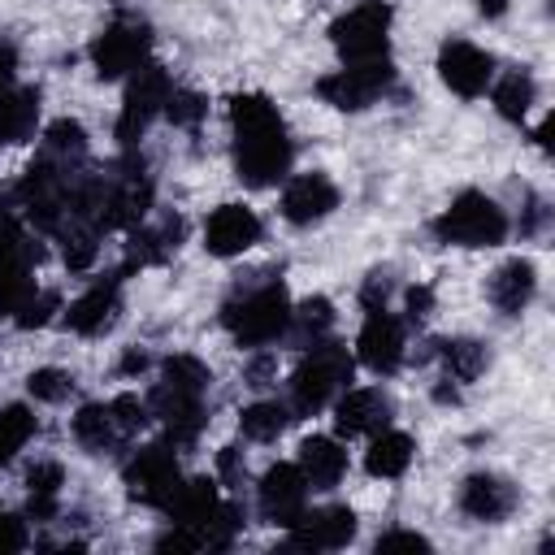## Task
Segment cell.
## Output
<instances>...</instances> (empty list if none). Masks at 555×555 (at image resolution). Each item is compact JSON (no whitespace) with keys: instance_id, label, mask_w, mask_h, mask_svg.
<instances>
[{"instance_id":"obj_1","label":"cell","mask_w":555,"mask_h":555,"mask_svg":"<svg viewBox=\"0 0 555 555\" xmlns=\"http://www.w3.org/2000/svg\"><path fill=\"white\" fill-rule=\"evenodd\" d=\"M230 130H234V169L247 186H273L291 169V134L278 104L260 91L230 95Z\"/></svg>"},{"instance_id":"obj_2","label":"cell","mask_w":555,"mask_h":555,"mask_svg":"<svg viewBox=\"0 0 555 555\" xmlns=\"http://www.w3.org/2000/svg\"><path fill=\"white\" fill-rule=\"evenodd\" d=\"M221 325L230 330V338L238 347H269L278 338H286L291 325V295L278 278L251 286V291H234L221 304Z\"/></svg>"},{"instance_id":"obj_3","label":"cell","mask_w":555,"mask_h":555,"mask_svg":"<svg viewBox=\"0 0 555 555\" xmlns=\"http://www.w3.org/2000/svg\"><path fill=\"white\" fill-rule=\"evenodd\" d=\"M351 382V356L343 343H312V351L299 360V369L291 373V412L312 416L321 412L343 386Z\"/></svg>"},{"instance_id":"obj_4","label":"cell","mask_w":555,"mask_h":555,"mask_svg":"<svg viewBox=\"0 0 555 555\" xmlns=\"http://www.w3.org/2000/svg\"><path fill=\"white\" fill-rule=\"evenodd\" d=\"M434 234L438 243H455V247H499L507 238V212L481 191H460L434 217Z\"/></svg>"},{"instance_id":"obj_5","label":"cell","mask_w":555,"mask_h":555,"mask_svg":"<svg viewBox=\"0 0 555 555\" xmlns=\"http://www.w3.org/2000/svg\"><path fill=\"white\" fill-rule=\"evenodd\" d=\"M390 17L386 0H360L330 26V43L343 61H382L390 48Z\"/></svg>"},{"instance_id":"obj_6","label":"cell","mask_w":555,"mask_h":555,"mask_svg":"<svg viewBox=\"0 0 555 555\" xmlns=\"http://www.w3.org/2000/svg\"><path fill=\"white\" fill-rule=\"evenodd\" d=\"M173 91V78L165 65L156 61H143L134 74H130V87L121 95V113H117V139L126 147H134L143 139V130L152 126L156 113H165V100Z\"/></svg>"},{"instance_id":"obj_7","label":"cell","mask_w":555,"mask_h":555,"mask_svg":"<svg viewBox=\"0 0 555 555\" xmlns=\"http://www.w3.org/2000/svg\"><path fill=\"white\" fill-rule=\"evenodd\" d=\"M390 82H395V69L386 56L382 61H347L343 69H334L317 82V95L343 113H360L373 100H382L390 91Z\"/></svg>"},{"instance_id":"obj_8","label":"cell","mask_w":555,"mask_h":555,"mask_svg":"<svg viewBox=\"0 0 555 555\" xmlns=\"http://www.w3.org/2000/svg\"><path fill=\"white\" fill-rule=\"evenodd\" d=\"M147 48H152L147 22H139V17H117L113 26H104V30L91 39V65H95L100 78H121V74H134V69L147 61Z\"/></svg>"},{"instance_id":"obj_9","label":"cell","mask_w":555,"mask_h":555,"mask_svg":"<svg viewBox=\"0 0 555 555\" xmlns=\"http://www.w3.org/2000/svg\"><path fill=\"white\" fill-rule=\"evenodd\" d=\"M126 494L147 503V507H165L169 494L178 490L182 473H178V455L169 451V442H147L126 460Z\"/></svg>"},{"instance_id":"obj_10","label":"cell","mask_w":555,"mask_h":555,"mask_svg":"<svg viewBox=\"0 0 555 555\" xmlns=\"http://www.w3.org/2000/svg\"><path fill=\"white\" fill-rule=\"evenodd\" d=\"M438 78H442L455 95L477 100V95L486 91V82L494 78V56H490L486 48L468 43V39H447V43L438 48Z\"/></svg>"},{"instance_id":"obj_11","label":"cell","mask_w":555,"mask_h":555,"mask_svg":"<svg viewBox=\"0 0 555 555\" xmlns=\"http://www.w3.org/2000/svg\"><path fill=\"white\" fill-rule=\"evenodd\" d=\"M256 503H260V516H264L269 525L291 529V525L304 516V507H308V481H304L299 464H273V468L260 477Z\"/></svg>"},{"instance_id":"obj_12","label":"cell","mask_w":555,"mask_h":555,"mask_svg":"<svg viewBox=\"0 0 555 555\" xmlns=\"http://www.w3.org/2000/svg\"><path fill=\"white\" fill-rule=\"evenodd\" d=\"M351 538H356V512L343 503H330L317 512L304 507V516L286 529V546H295V551H338Z\"/></svg>"},{"instance_id":"obj_13","label":"cell","mask_w":555,"mask_h":555,"mask_svg":"<svg viewBox=\"0 0 555 555\" xmlns=\"http://www.w3.org/2000/svg\"><path fill=\"white\" fill-rule=\"evenodd\" d=\"M256 243H260V217L247 204H221L208 212V221H204V251L208 256L230 260Z\"/></svg>"},{"instance_id":"obj_14","label":"cell","mask_w":555,"mask_h":555,"mask_svg":"<svg viewBox=\"0 0 555 555\" xmlns=\"http://www.w3.org/2000/svg\"><path fill=\"white\" fill-rule=\"evenodd\" d=\"M147 408H152V416H160L169 442H178V447H191V442L199 438L204 421H208L204 395L178 390V386H165V382H156V390L147 395Z\"/></svg>"},{"instance_id":"obj_15","label":"cell","mask_w":555,"mask_h":555,"mask_svg":"<svg viewBox=\"0 0 555 555\" xmlns=\"http://www.w3.org/2000/svg\"><path fill=\"white\" fill-rule=\"evenodd\" d=\"M117 312H121V273H108V278L91 282V286L69 304L65 321H69L74 334L95 338V334H108V330L117 325Z\"/></svg>"},{"instance_id":"obj_16","label":"cell","mask_w":555,"mask_h":555,"mask_svg":"<svg viewBox=\"0 0 555 555\" xmlns=\"http://www.w3.org/2000/svg\"><path fill=\"white\" fill-rule=\"evenodd\" d=\"M356 351H360L364 369L395 373L403 364V325L386 308H369V317L360 325V338H356Z\"/></svg>"},{"instance_id":"obj_17","label":"cell","mask_w":555,"mask_h":555,"mask_svg":"<svg viewBox=\"0 0 555 555\" xmlns=\"http://www.w3.org/2000/svg\"><path fill=\"white\" fill-rule=\"evenodd\" d=\"M334 208H338V186L325 173H295L282 191V217L291 225L325 221Z\"/></svg>"},{"instance_id":"obj_18","label":"cell","mask_w":555,"mask_h":555,"mask_svg":"<svg viewBox=\"0 0 555 555\" xmlns=\"http://www.w3.org/2000/svg\"><path fill=\"white\" fill-rule=\"evenodd\" d=\"M390 416H395V403H390V395H386L382 386L347 390V395L338 399V408H334V425H338V434H347V438H356V434H377V429L390 425Z\"/></svg>"},{"instance_id":"obj_19","label":"cell","mask_w":555,"mask_h":555,"mask_svg":"<svg viewBox=\"0 0 555 555\" xmlns=\"http://www.w3.org/2000/svg\"><path fill=\"white\" fill-rule=\"evenodd\" d=\"M512 507H516V486H512V481H503V477H494V473H473V477H464V486H460V512H464V516L494 525V520L512 516Z\"/></svg>"},{"instance_id":"obj_20","label":"cell","mask_w":555,"mask_h":555,"mask_svg":"<svg viewBox=\"0 0 555 555\" xmlns=\"http://www.w3.org/2000/svg\"><path fill=\"white\" fill-rule=\"evenodd\" d=\"M533 291H538V269H533V260H525V256H512V260H503V264L490 273V304H494L503 317H520V312L529 308Z\"/></svg>"},{"instance_id":"obj_21","label":"cell","mask_w":555,"mask_h":555,"mask_svg":"<svg viewBox=\"0 0 555 555\" xmlns=\"http://www.w3.org/2000/svg\"><path fill=\"white\" fill-rule=\"evenodd\" d=\"M217 503H221L217 481L191 477V481H178V490L169 494V503H165L160 512L169 516V525H186V529H195V538H199V525L217 512Z\"/></svg>"},{"instance_id":"obj_22","label":"cell","mask_w":555,"mask_h":555,"mask_svg":"<svg viewBox=\"0 0 555 555\" xmlns=\"http://www.w3.org/2000/svg\"><path fill=\"white\" fill-rule=\"evenodd\" d=\"M182 243V221L165 217L160 225H130V243H126V269H143V264H160L169 260V251H178Z\"/></svg>"},{"instance_id":"obj_23","label":"cell","mask_w":555,"mask_h":555,"mask_svg":"<svg viewBox=\"0 0 555 555\" xmlns=\"http://www.w3.org/2000/svg\"><path fill=\"white\" fill-rule=\"evenodd\" d=\"M299 473H304L308 490H334L347 473V451L334 438H308L299 447Z\"/></svg>"},{"instance_id":"obj_24","label":"cell","mask_w":555,"mask_h":555,"mask_svg":"<svg viewBox=\"0 0 555 555\" xmlns=\"http://www.w3.org/2000/svg\"><path fill=\"white\" fill-rule=\"evenodd\" d=\"M412 451H416V442L408 438V434H399V429H377L373 434V447L364 451V468H369V477H403L408 473V464H412Z\"/></svg>"},{"instance_id":"obj_25","label":"cell","mask_w":555,"mask_h":555,"mask_svg":"<svg viewBox=\"0 0 555 555\" xmlns=\"http://www.w3.org/2000/svg\"><path fill=\"white\" fill-rule=\"evenodd\" d=\"M39 121V91L13 87L0 95V143H26Z\"/></svg>"},{"instance_id":"obj_26","label":"cell","mask_w":555,"mask_h":555,"mask_svg":"<svg viewBox=\"0 0 555 555\" xmlns=\"http://www.w3.org/2000/svg\"><path fill=\"white\" fill-rule=\"evenodd\" d=\"M74 438H78V447H87V451H108V447H117V442H121V429H117L108 403H82L78 416H74Z\"/></svg>"},{"instance_id":"obj_27","label":"cell","mask_w":555,"mask_h":555,"mask_svg":"<svg viewBox=\"0 0 555 555\" xmlns=\"http://www.w3.org/2000/svg\"><path fill=\"white\" fill-rule=\"evenodd\" d=\"M35 260L39 256H9V260H0V317H17V308L35 295V278H30Z\"/></svg>"},{"instance_id":"obj_28","label":"cell","mask_w":555,"mask_h":555,"mask_svg":"<svg viewBox=\"0 0 555 555\" xmlns=\"http://www.w3.org/2000/svg\"><path fill=\"white\" fill-rule=\"evenodd\" d=\"M330 325H334V304H330L325 295H312V299H304L299 308H291V325H286V334H291V343L312 347V343L325 338Z\"/></svg>"},{"instance_id":"obj_29","label":"cell","mask_w":555,"mask_h":555,"mask_svg":"<svg viewBox=\"0 0 555 555\" xmlns=\"http://www.w3.org/2000/svg\"><path fill=\"white\" fill-rule=\"evenodd\" d=\"M434 356L447 369V382H473L486 369V347L473 338H442L434 343Z\"/></svg>"},{"instance_id":"obj_30","label":"cell","mask_w":555,"mask_h":555,"mask_svg":"<svg viewBox=\"0 0 555 555\" xmlns=\"http://www.w3.org/2000/svg\"><path fill=\"white\" fill-rule=\"evenodd\" d=\"M291 421H295L291 408L278 403V399H260V403H247V408L238 412V429H243L251 442H273Z\"/></svg>"},{"instance_id":"obj_31","label":"cell","mask_w":555,"mask_h":555,"mask_svg":"<svg viewBox=\"0 0 555 555\" xmlns=\"http://www.w3.org/2000/svg\"><path fill=\"white\" fill-rule=\"evenodd\" d=\"M533 100H538V82H533L525 69L503 74L499 87H494V108H499L507 121H525L529 108H533Z\"/></svg>"},{"instance_id":"obj_32","label":"cell","mask_w":555,"mask_h":555,"mask_svg":"<svg viewBox=\"0 0 555 555\" xmlns=\"http://www.w3.org/2000/svg\"><path fill=\"white\" fill-rule=\"evenodd\" d=\"M61 481H65V473H61V464H56V460H39V464L26 473V486H30V512H35V520H48V516L56 512V490H61Z\"/></svg>"},{"instance_id":"obj_33","label":"cell","mask_w":555,"mask_h":555,"mask_svg":"<svg viewBox=\"0 0 555 555\" xmlns=\"http://www.w3.org/2000/svg\"><path fill=\"white\" fill-rule=\"evenodd\" d=\"M35 438V412L26 403H9L0 412V464H9Z\"/></svg>"},{"instance_id":"obj_34","label":"cell","mask_w":555,"mask_h":555,"mask_svg":"<svg viewBox=\"0 0 555 555\" xmlns=\"http://www.w3.org/2000/svg\"><path fill=\"white\" fill-rule=\"evenodd\" d=\"M61 243H65V264H69L74 273L91 269L95 256H100V230L87 225V221H69V225L61 230Z\"/></svg>"},{"instance_id":"obj_35","label":"cell","mask_w":555,"mask_h":555,"mask_svg":"<svg viewBox=\"0 0 555 555\" xmlns=\"http://www.w3.org/2000/svg\"><path fill=\"white\" fill-rule=\"evenodd\" d=\"M43 152L48 156H56V160H82L87 156V130L78 126V121H69V117H61V121H52L48 130H43Z\"/></svg>"},{"instance_id":"obj_36","label":"cell","mask_w":555,"mask_h":555,"mask_svg":"<svg viewBox=\"0 0 555 555\" xmlns=\"http://www.w3.org/2000/svg\"><path fill=\"white\" fill-rule=\"evenodd\" d=\"M160 382H165V386H178V390L208 395L212 373H208V364H204V360H195V356H169V360H165V369H160Z\"/></svg>"},{"instance_id":"obj_37","label":"cell","mask_w":555,"mask_h":555,"mask_svg":"<svg viewBox=\"0 0 555 555\" xmlns=\"http://www.w3.org/2000/svg\"><path fill=\"white\" fill-rule=\"evenodd\" d=\"M9 256H39V243L26 238L13 204H0V260H9Z\"/></svg>"},{"instance_id":"obj_38","label":"cell","mask_w":555,"mask_h":555,"mask_svg":"<svg viewBox=\"0 0 555 555\" xmlns=\"http://www.w3.org/2000/svg\"><path fill=\"white\" fill-rule=\"evenodd\" d=\"M165 113H169V121L173 126H186V130H195L204 117H208V100L199 95V91H169V100H165Z\"/></svg>"},{"instance_id":"obj_39","label":"cell","mask_w":555,"mask_h":555,"mask_svg":"<svg viewBox=\"0 0 555 555\" xmlns=\"http://www.w3.org/2000/svg\"><path fill=\"white\" fill-rule=\"evenodd\" d=\"M26 390H30L39 403H61V399H69L74 377H69L65 369H35V373L26 377Z\"/></svg>"},{"instance_id":"obj_40","label":"cell","mask_w":555,"mask_h":555,"mask_svg":"<svg viewBox=\"0 0 555 555\" xmlns=\"http://www.w3.org/2000/svg\"><path fill=\"white\" fill-rule=\"evenodd\" d=\"M108 412H113V421H117V429H121V438H130V434H139L143 425H147V416H152V408L139 399V395H117L113 403H108Z\"/></svg>"},{"instance_id":"obj_41","label":"cell","mask_w":555,"mask_h":555,"mask_svg":"<svg viewBox=\"0 0 555 555\" xmlns=\"http://www.w3.org/2000/svg\"><path fill=\"white\" fill-rule=\"evenodd\" d=\"M56 308H61V295H56V291H35V295L17 308V317H13V321H17L22 330H39V325H48V321H52V312H56Z\"/></svg>"},{"instance_id":"obj_42","label":"cell","mask_w":555,"mask_h":555,"mask_svg":"<svg viewBox=\"0 0 555 555\" xmlns=\"http://www.w3.org/2000/svg\"><path fill=\"white\" fill-rule=\"evenodd\" d=\"M373 551L377 555H390V551H429V538H421L416 529H386L377 542H373Z\"/></svg>"},{"instance_id":"obj_43","label":"cell","mask_w":555,"mask_h":555,"mask_svg":"<svg viewBox=\"0 0 555 555\" xmlns=\"http://www.w3.org/2000/svg\"><path fill=\"white\" fill-rule=\"evenodd\" d=\"M390 273L386 269H373L369 278H364V286H360V299H364V308H386V299H390Z\"/></svg>"},{"instance_id":"obj_44","label":"cell","mask_w":555,"mask_h":555,"mask_svg":"<svg viewBox=\"0 0 555 555\" xmlns=\"http://www.w3.org/2000/svg\"><path fill=\"white\" fill-rule=\"evenodd\" d=\"M22 546H26V525L0 507V555H9V551H22Z\"/></svg>"},{"instance_id":"obj_45","label":"cell","mask_w":555,"mask_h":555,"mask_svg":"<svg viewBox=\"0 0 555 555\" xmlns=\"http://www.w3.org/2000/svg\"><path fill=\"white\" fill-rule=\"evenodd\" d=\"M217 468H221V477H225L230 486H238V481H243V473H247V464H243V451H238V447H221V455H217Z\"/></svg>"},{"instance_id":"obj_46","label":"cell","mask_w":555,"mask_h":555,"mask_svg":"<svg viewBox=\"0 0 555 555\" xmlns=\"http://www.w3.org/2000/svg\"><path fill=\"white\" fill-rule=\"evenodd\" d=\"M13 78H17V48L9 39H0V95L13 91Z\"/></svg>"},{"instance_id":"obj_47","label":"cell","mask_w":555,"mask_h":555,"mask_svg":"<svg viewBox=\"0 0 555 555\" xmlns=\"http://www.w3.org/2000/svg\"><path fill=\"white\" fill-rule=\"evenodd\" d=\"M429 308H434V291H429L425 282H421V286H412V291H408V317H412V321H425V317H429Z\"/></svg>"},{"instance_id":"obj_48","label":"cell","mask_w":555,"mask_h":555,"mask_svg":"<svg viewBox=\"0 0 555 555\" xmlns=\"http://www.w3.org/2000/svg\"><path fill=\"white\" fill-rule=\"evenodd\" d=\"M269 369H273V360H269V356H260V360H251V369H247V386H264V377H269Z\"/></svg>"},{"instance_id":"obj_49","label":"cell","mask_w":555,"mask_h":555,"mask_svg":"<svg viewBox=\"0 0 555 555\" xmlns=\"http://www.w3.org/2000/svg\"><path fill=\"white\" fill-rule=\"evenodd\" d=\"M147 369V356L143 351H126L121 356V373H143Z\"/></svg>"},{"instance_id":"obj_50","label":"cell","mask_w":555,"mask_h":555,"mask_svg":"<svg viewBox=\"0 0 555 555\" xmlns=\"http://www.w3.org/2000/svg\"><path fill=\"white\" fill-rule=\"evenodd\" d=\"M507 4H512V0H477V9H481L486 17H503V13H507Z\"/></svg>"}]
</instances>
